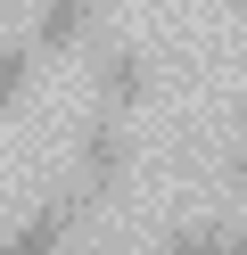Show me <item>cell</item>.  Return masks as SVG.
<instances>
[{"instance_id": "cell-10", "label": "cell", "mask_w": 247, "mask_h": 255, "mask_svg": "<svg viewBox=\"0 0 247 255\" xmlns=\"http://www.w3.org/2000/svg\"><path fill=\"white\" fill-rule=\"evenodd\" d=\"M231 17H247V0H231Z\"/></svg>"}, {"instance_id": "cell-5", "label": "cell", "mask_w": 247, "mask_h": 255, "mask_svg": "<svg viewBox=\"0 0 247 255\" xmlns=\"http://www.w3.org/2000/svg\"><path fill=\"white\" fill-rule=\"evenodd\" d=\"M33 41H0V116H8L16 99H25V83H33Z\"/></svg>"}, {"instance_id": "cell-6", "label": "cell", "mask_w": 247, "mask_h": 255, "mask_svg": "<svg viewBox=\"0 0 247 255\" xmlns=\"http://www.w3.org/2000/svg\"><path fill=\"white\" fill-rule=\"evenodd\" d=\"M223 222H173V239H165V255H223Z\"/></svg>"}, {"instance_id": "cell-2", "label": "cell", "mask_w": 247, "mask_h": 255, "mask_svg": "<svg viewBox=\"0 0 247 255\" xmlns=\"http://www.w3.org/2000/svg\"><path fill=\"white\" fill-rule=\"evenodd\" d=\"M140 99H148V50L115 41V50L99 58V107H107V116H132Z\"/></svg>"}, {"instance_id": "cell-4", "label": "cell", "mask_w": 247, "mask_h": 255, "mask_svg": "<svg viewBox=\"0 0 247 255\" xmlns=\"http://www.w3.org/2000/svg\"><path fill=\"white\" fill-rule=\"evenodd\" d=\"M91 17H99V0H41V17H33V50L66 58L82 33H91Z\"/></svg>"}, {"instance_id": "cell-8", "label": "cell", "mask_w": 247, "mask_h": 255, "mask_svg": "<svg viewBox=\"0 0 247 255\" xmlns=\"http://www.w3.org/2000/svg\"><path fill=\"white\" fill-rule=\"evenodd\" d=\"M231 181H239V189H247V156H231Z\"/></svg>"}, {"instance_id": "cell-3", "label": "cell", "mask_w": 247, "mask_h": 255, "mask_svg": "<svg viewBox=\"0 0 247 255\" xmlns=\"http://www.w3.org/2000/svg\"><path fill=\"white\" fill-rule=\"evenodd\" d=\"M74 214H82V198H49L41 214L25 222V231H8V239H0V255H66V239H74Z\"/></svg>"}, {"instance_id": "cell-9", "label": "cell", "mask_w": 247, "mask_h": 255, "mask_svg": "<svg viewBox=\"0 0 247 255\" xmlns=\"http://www.w3.org/2000/svg\"><path fill=\"white\" fill-rule=\"evenodd\" d=\"M66 255H107V247H66Z\"/></svg>"}, {"instance_id": "cell-11", "label": "cell", "mask_w": 247, "mask_h": 255, "mask_svg": "<svg viewBox=\"0 0 247 255\" xmlns=\"http://www.w3.org/2000/svg\"><path fill=\"white\" fill-rule=\"evenodd\" d=\"M0 8H8V0H0Z\"/></svg>"}, {"instance_id": "cell-1", "label": "cell", "mask_w": 247, "mask_h": 255, "mask_svg": "<svg viewBox=\"0 0 247 255\" xmlns=\"http://www.w3.org/2000/svg\"><path fill=\"white\" fill-rule=\"evenodd\" d=\"M74 198L91 206V198H115V189L132 181V132H124V116H107L99 107L91 124H82V148H74Z\"/></svg>"}, {"instance_id": "cell-7", "label": "cell", "mask_w": 247, "mask_h": 255, "mask_svg": "<svg viewBox=\"0 0 247 255\" xmlns=\"http://www.w3.org/2000/svg\"><path fill=\"white\" fill-rule=\"evenodd\" d=\"M223 255H247V231H231V239H223Z\"/></svg>"}]
</instances>
